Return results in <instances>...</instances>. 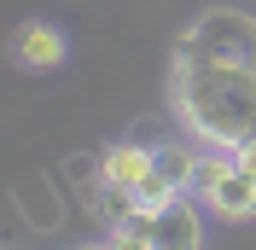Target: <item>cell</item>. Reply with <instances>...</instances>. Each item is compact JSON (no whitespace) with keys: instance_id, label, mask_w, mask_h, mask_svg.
I'll return each instance as SVG.
<instances>
[{"instance_id":"3957f363","label":"cell","mask_w":256,"mask_h":250,"mask_svg":"<svg viewBox=\"0 0 256 250\" xmlns=\"http://www.w3.org/2000/svg\"><path fill=\"white\" fill-rule=\"evenodd\" d=\"M186 47L198 52H216V58H239V64H256V18L244 12H210L186 30Z\"/></svg>"},{"instance_id":"8992f818","label":"cell","mask_w":256,"mask_h":250,"mask_svg":"<svg viewBox=\"0 0 256 250\" xmlns=\"http://www.w3.org/2000/svg\"><path fill=\"white\" fill-rule=\"evenodd\" d=\"M204 198H210V210H216L222 221H250L256 216V174H244L239 163H227Z\"/></svg>"},{"instance_id":"6da1fadb","label":"cell","mask_w":256,"mask_h":250,"mask_svg":"<svg viewBox=\"0 0 256 250\" xmlns=\"http://www.w3.org/2000/svg\"><path fill=\"white\" fill-rule=\"evenodd\" d=\"M175 110L180 122L210 146H244L256 140V64L216 58L180 41L175 52Z\"/></svg>"},{"instance_id":"277c9868","label":"cell","mask_w":256,"mask_h":250,"mask_svg":"<svg viewBox=\"0 0 256 250\" xmlns=\"http://www.w3.org/2000/svg\"><path fill=\"white\" fill-rule=\"evenodd\" d=\"M192 174H198V152H180V146L163 140L158 157H152V169H146V180L134 192H140V204H169L180 192H192Z\"/></svg>"},{"instance_id":"ba28073f","label":"cell","mask_w":256,"mask_h":250,"mask_svg":"<svg viewBox=\"0 0 256 250\" xmlns=\"http://www.w3.org/2000/svg\"><path fill=\"white\" fill-rule=\"evenodd\" d=\"M233 163H239L244 174H256V140H244V146H233Z\"/></svg>"},{"instance_id":"7a4b0ae2","label":"cell","mask_w":256,"mask_h":250,"mask_svg":"<svg viewBox=\"0 0 256 250\" xmlns=\"http://www.w3.org/2000/svg\"><path fill=\"white\" fill-rule=\"evenodd\" d=\"M111 244H128V250H186V244H198V216H192L186 192L169 198V204H140V216L128 227H116Z\"/></svg>"},{"instance_id":"5b68a950","label":"cell","mask_w":256,"mask_h":250,"mask_svg":"<svg viewBox=\"0 0 256 250\" xmlns=\"http://www.w3.org/2000/svg\"><path fill=\"white\" fill-rule=\"evenodd\" d=\"M152 157H158V146L140 140V134H128L111 152H99V180H105V186H140L146 169H152Z\"/></svg>"},{"instance_id":"52a82bcc","label":"cell","mask_w":256,"mask_h":250,"mask_svg":"<svg viewBox=\"0 0 256 250\" xmlns=\"http://www.w3.org/2000/svg\"><path fill=\"white\" fill-rule=\"evenodd\" d=\"M12 52H18L24 70H58L64 64V35L52 30V24H24L18 41H12Z\"/></svg>"}]
</instances>
